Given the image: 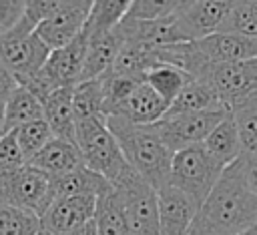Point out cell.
I'll use <instances>...</instances> for the list:
<instances>
[{
	"mask_svg": "<svg viewBox=\"0 0 257 235\" xmlns=\"http://www.w3.org/2000/svg\"><path fill=\"white\" fill-rule=\"evenodd\" d=\"M257 225V197L247 185L245 163L239 157L225 167L219 181L201 203L189 235H241Z\"/></svg>",
	"mask_w": 257,
	"mask_h": 235,
	"instance_id": "1",
	"label": "cell"
},
{
	"mask_svg": "<svg viewBox=\"0 0 257 235\" xmlns=\"http://www.w3.org/2000/svg\"><path fill=\"white\" fill-rule=\"evenodd\" d=\"M106 123L128 167L155 191L169 185L173 153L163 145L159 135L151 127L131 125L114 116H108Z\"/></svg>",
	"mask_w": 257,
	"mask_h": 235,
	"instance_id": "2",
	"label": "cell"
},
{
	"mask_svg": "<svg viewBox=\"0 0 257 235\" xmlns=\"http://www.w3.org/2000/svg\"><path fill=\"white\" fill-rule=\"evenodd\" d=\"M76 147L80 149L84 167L114 185L131 167L108 129L106 116L84 119L76 123Z\"/></svg>",
	"mask_w": 257,
	"mask_h": 235,
	"instance_id": "3",
	"label": "cell"
},
{
	"mask_svg": "<svg viewBox=\"0 0 257 235\" xmlns=\"http://www.w3.org/2000/svg\"><path fill=\"white\" fill-rule=\"evenodd\" d=\"M50 48L34 34L32 24L24 18L0 36V64L16 78L18 84L36 76L44 66Z\"/></svg>",
	"mask_w": 257,
	"mask_h": 235,
	"instance_id": "4",
	"label": "cell"
},
{
	"mask_svg": "<svg viewBox=\"0 0 257 235\" xmlns=\"http://www.w3.org/2000/svg\"><path fill=\"white\" fill-rule=\"evenodd\" d=\"M223 171L225 167L219 165L203 145H195L173 155L169 185L183 191L201 207Z\"/></svg>",
	"mask_w": 257,
	"mask_h": 235,
	"instance_id": "5",
	"label": "cell"
},
{
	"mask_svg": "<svg viewBox=\"0 0 257 235\" xmlns=\"http://www.w3.org/2000/svg\"><path fill=\"white\" fill-rule=\"evenodd\" d=\"M195 80L205 82L231 112L235 106L257 100V58L225 64H207Z\"/></svg>",
	"mask_w": 257,
	"mask_h": 235,
	"instance_id": "6",
	"label": "cell"
},
{
	"mask_svg": "<svg viewBox=\"0 0 257 235\" xmlns=\"http://www.w3.org/2000/svg\"><path fill=\"white\" fill-rule=\"evenodd\" d=\"M112 189L118 193L131 235H161L157 191L149 187L133 169H128Z\"/></svg>",
	"mask_w": 257,
	"mask_h": 235,
	"instance_id": "7",
	"label": "cell"
},
{
	"mask_svg": "<svg viewBox=\"0 0 257 235\" xmlns=\"http://www.w3.org/2000/svg\"><path fill=\"white\" fill-rule=\"evenodd\" d=\"M50 203V179L30 165L0 177V205L32 213L40 219Z\"/></svg>",
	"mask_w": 257,
	"mask_h": 235,
	"instance_id": "8",
	"label": "cell"
},
{
	"mask_svg": "<svg viewBox=\"0 0 257 235\" xmlns=\"http://www.w3.org/2000/svg\"><path fill=\"white\" fill-rule=\"evenodd\" d=\"M229 114V110H203V112H187V114H175V116H163L155 125H149L163 145L175 155L183 149L203 145V141L209 137V133Z\"/></svg>",
	"mask_w": 257,
	"mask_h": 235,
	"instance_id": "9",
	"label": "cell"
},
{
	"mask_svg": "<svg viewBox=\"0 0 257 235\" xmlns=\"http://www.w3.org/2000/svg\"><path fill=\"white\" fill-rule=\"evenodd\" d=\"M233 2L225 0H195L177 2L173 20L183 42H195L209 34L219 32Z\"/></svg>",
	"mask_w": 257,
	"mask_h": 235,
	"instance_id": "10",
	"label": "cell"
},
{
	"mask_svg": "<svg viewBox=\"0 0 257 235\" xmlns=\"http://www.w3.org/2000/svg\"><path fill=\"white\" fill-rule=\"evenodd\" d=\"M90 4L92 2L88 0H62L60 8L34 28V34L50 50L66 46L78 34H82Z\"/></svg>",
	"mask_w": 257,
	"mask_h": 235,
	"instance_id": "11",
	"label": "cell"
},
{
	"mask_svg": "<svg viewBox=\"0 0 257 235\" xmlns=\"http://www.w3.org/2000/svg\"><path fill=\"white\" fill-rule=\"evenodd\" d=\"M94 211H96V197L92 195L54 199L40 217V227L50 231L52 235H68L70 231L92 221Z\"/></svg>",
	"mask_w": 257,
	"mask_h": 235,
	"instance_id": "12",
	"label": "cell"
},
{
	"mask_svg": "<svg viewBox=\"0 0 257 235\" xmlns=\"http://www.w3.org/2000/svg\"><path fill=\"white\" fill-rule=\"evenodd\" d=\"M157 211L161 235H189L199 205L173 185L157 191Z\"/></svg>",
	"mask_w": 257,
	"mask_h": 235,
	"instance_id": "13",
	"label": "cell"
},
{
	"mask_svg": "<svg viewBox=\"0 0 257 235\" xmlns=\"http://www.w3.org/2000/svg\"><path fill=\"white\" fill-rule=\"evenodd\" d=\"M167 110H169V104L147 82H143L122 102H118L108 112V116L126 121L131 125L149 127V125H155L157 121H161L167 114Z\"/></svg>",
	"mask_w": 257,
	"mask_h": 235,
	"instance_id": "14",
	"label": "cell"
},
{
	"mask_svg": "<svg viewBox=\"0 0 257 235\" xmlns=\"http://www.w3.org/2000/svg\"><path fill=\"white\" fill-rule=\"evenodd\" d=\"M28 165L52 179V177H60V175H66V173H72L84 167V161H82V155L76 143L54 137L48 141V145L42 151H38L28 161Z\"/></svg>",
	"mask_w": 257,
	"mask_h": 235,
	"instance_id": "15",
	"label": "cell"
},
{
	"mask_svg": "<svg viewBox=\"0 0 257 235\" xmlns=\"http://www.w3.org/2000/svg\"><path fill=\"white\" fill-rule=\"evenodd\" d=\"M122 44H124V38L118 32V28H114L106 34L86 38V56H84V68H82L80 82L96 80V78H102L104 74H108V70L116 62V56H118Z\"/></svg>",
	"mask_w": 257,
	"mask_h": 235,
	"instance_id": "16",
	"label": "cell"
},
{
	"mask_svg": "<svg viewBox=\"0 0 257 235\" xmlns=\"http://www.w3.org/2000/svg\"><path fill=\"white\" fill-rule=\"evenodd\" d=\"M42 116L56 139L76 143V121L72 110V88H58L42 100Z\"/></svg>",
	"mask_w": 257,
	"mask_h": 235,
	"instance_id": "17",
	"label": "cell"
},
{
	"mask_svg": "<svg viewBox=\"0 0 257 235\" xmlns=\"http://www.w3.org/2000/svg\"><path fill=\"white\" fill-rule=\"evenodd\" d=\"M110 189H112V185L106 179H102L100 175H96L94 171H90L86 167H80L72 173L50 179L52 201L62 199V197H78V195H92L98 199L100 195H104Z\"/></svg>",
	"mask_w": 257,
	"mask_h": 235,
	"instance_id": "18",
	"label": "cell"
},
{
	"mask_svg": "<svg viewBox=\"0 0 257 235\" xmlns=\"http://www.w3.org/2000/svg\"><path fill=\"white\" fill-rule=\"evenodd\" d=\"M205 151L223 167H229L243 155L241 139L237 133V125L233 121V114L229 112L203 141Z\"/></svg>",
	"mask_w": 257,
	"mask_h": 235,
	"instance_id": "19",
	"label": "cell"
},
{
	"mask_svg": "<svg viewBox=\"0 0 257 235\" xmlns=\"http://www.w3.org/2000/svg\"><path fill=\"white\" fill-rule=\"evenodd\" d=\"M44 119L42 116V102L24 86H16L12 94L6 98L2 108V135L10 133L26 123Z\"/></svg>",
	"mask_w": 257,
	"mask_h": 235,
	"instance_id": "20",
	"label": "cell"
},
{
	"mask_svg": "<svg viewBox=\"0 0 257 235\" xmlns=\"http://www.w3.org/2000/svg\"><path fill=\"white\" fill-rule=\"evenodd\" d=\"M131 2L126 0H96L90 4L82 34L86 38L90 36H98V34H106L110 30H114L120 20L126 16Z\"/></svg>",
	"mask_w": 257,
	"mask_h": 235,
	"instance_id": "21",
	"label": "cell"
},
{
	"mask_svg": "<svg viewBox=\"0 0 257 235\" xmlns=\"http://www.w3.org/2000/svg\"><path fill=\"white\" fill-rule=\"evenodd\" d=\"M219 108H225V106L219 102V98L215 96V92L205 82L193 78L179 92V96L171 102V106H169V110H167L165 116L187 114V112H203V110H219Z\"/></svg>",
	"mask_w": 257,
	"mask_h": 235,
	"instance_id": "22",
	"label": "cell"
},
{
	"mask_svg": "<svg viewBox=\"0 0 257 235\" xmlns=\"http://www.w3.org/2000/svg\"><path fill=\"white\" fill-rule=\"evenodd\" d=\"M94 223H96L98 235H131L122 201L114 189L106 191L96 199Z\"/></svg>",
	"mask_w": 257,
	"mask_h": 235,
	"instance_id": "23",
	"label": "cell"
},
{
	"mask_svg": "<svg viewBox=\"0 0 257 235\" xmlns=\"http://www.w3.org/2000/svg\"><path fill=\"white\" fill-rule=\"evenodd\" d=\"M193 78L177 68V66H171V64H157L155 68H151L147 74H145V82L171 106V102L179 96V92L191 82Z\"/></svg>",
	"mask_w": 257,
	"mask_h": 235,
	"instance_id": "24",
	"label": "cell"
},
{
	"mask_svg": "<svg viewBox=\"0 0 257 235\" xmlns=\"http://www.w3.org/2000/svg\"><path fill=\"white\" fill-rule=\"evenodd\" d=\"M72 110H74V121H84V119H94V116H104L102 112V90H100V80H84L72 86Z\"/></svg>",
	"mask_w": 257,
	"mask_h": 235,
	"instance_id": "25",
	"label": "cell"
},
{
	"mask_svg": "<svg viewBox=\"0 0 257 235\" xmlns=\"http://www.w3.org/2000/svg\"><path fill=\"white\" fill-rule=\"evenodd\" d=\"M219 32L257 40V2H233Z\"/></svg>",
	"mask_w": 257,
	"mask_h": 235,
	"instance_id": "26",
	"label": "cell"
},
{
	"mask_svg": "<svg viewBox=\"0 0 257 235\" xmlns=\"http://www.w3.org/2000/svg\"><path fill=\"white\" fill-rule=\"evenodd\" d=\"M10 133L14 135V139H16V143H18V147H20V153H22L26 165H28V161H30L38 151H42V149L48 145L50 139H54V135H52V131H50V127L46 125L44 119L26 123V125H22V127L10 131Z\"/></svg>",
	"mask_w": 257,
	"mask_h": 235,
	"instance_id": "27",
	"label": "cell"
},
{
	"mask_svg": "<svg viewBox=\"0 0 257 235\" xmlns=\"http://www.w3.org/2000/svg\"><path fill=\"white\" fill-rule=\"evenodd\" d=\"M241 139L243 155L257 159V100L243 102L231 110Z\"/></svg>",
	"mask_w": 257,
	"mask_h": 235,
	"instance_id": "28",
	"label": "cell"
},
{
	"mask_svg": "<svg viewBox=\"0 0 257 235\" xmlns=\"http://www.w3.org/2000/svg\"><path fill=\"white\" fill-rule=\"evenodd\" d=\"M40 219L32 213L0 205V235H36Z\"/></svg>",
	"mask_w": 257,
	"mask_h": 235,
	"instance_id": "29",
	"label": "cell"
},
{
	"mask_svg": "<svg viewBox=\"0 0 257 235\" xmlns=\"http://www.w3.org/2000/svg\"><path fill=\"white\" fill-rule=\"evenodd\" d=\"M177 2L171 0H135L131 2L128 6V12H126V18H133V20H145V22H151V20H159L167 14H171L175 10Z\"/></svg>",
	"mask_w": 257,
	"mask_h": 235,
	"instance_id": "30",
	"label": "cell"
},
{
	"mask_svg": "<svg viewBox=\"0 0 257 235\" xmlns=\"http://www.w3.org/2000/svg\"><path fill=\"white\" fill-rule=\"evenodd\" d=\"M24 165H26V161H24V157L20 153V147H18L14 135L12 133H4L0 137V177L16 173Z\"/></svg>",
	"mask_w": 257,
	"mask_h": 235,
	"instance_id": "31",
	"label": "cell"
},
{
	"mask_svg": "<svg viewBox=\"0 0 257 235\" xmlns=\"http://www.w3.org/2000/svg\"><path fill=\"white\" fill-rule=\"evenodd\" d=\"M62 0H28L24 2V18L36 28L42 20H46L50 14H54L60 8Z\"/></svg>",
	"mask_w": 257,
	"mask_h": 235,
	"instance_id": "32",
	"label": "cell"
},
{
	"mask_svg": "<svg viewBox=\"0 0 257 235\" xmlns=\"http://www.w3.org/2000/svg\"><path fill=\"white\" fill-rule=\"evenodd\" d=\"M24 14L22 0H0V36L12 30Z\"/></svg>",
	"mask_w": 257,
	"mask_h": 235,
	"instance_id": "33",
	"label": "cell"
},
{
	"mask_svg": "<svg viewBox=\"0 0 257 235\" xmlns=\"http://www.w3.org/2000/svg\"><path fill=\"white\" fill-rule=\"evenodd\" d=\"M18 86V82H16V78L0 64V110L4 108V102H6V98L12 94V90Z\"/></svg>",
	"mask_w": 257,
	"mask_h": 235,
	"instance_id": "34",
	"label": "cell"
},
{
	"mask_svg": "<svg viewBox=\"0 0 257 235\" xmlns=\"http://www.w3.org/2000/svg\"><path fill=\"white\" fill-rule=\"evenodd\" d=\"M241 157H243V163H245L247 185H249V189L253 191V195L257 197V159L247 157V155H241Z\"/></svg>",
	"mask_w": 257,
	"mask_h": 235,
	"instance_id": "35",
	"label": "cell"
},
{
	"mask_svg": "<svg viewBox=\"0 0 257 235\" xmlns=\"http://www.w3.org/2000/svg\"><path fill=\"white\" fill-rule=\"evenodd\" d=\"M68 235H98V231H96V223H94V219H92V221H88V223H84L82 227H78V229H74V231H70Z\"/></svg>",
	"mask_w": 257,
	"mask_h": 235,
	"instance_id": "36",
	"label": "cell"
},
{
	"mask_svg": "<svg viewBox=\"0 0 257 235\" xmlns=\"http://www.w3.org/2000/svg\"><path fill=\"white\" fill-rule=\"evenodd\" d=\"M241 235H257V225H255V227H251L249 231H245V233H241Z\"/></svg>",
	"mask_w": 257,
	"mask_h": 235,
	"instance_id": "37",
	"label": "cell"
},
{
	"mask_svg": "<svg viewBox=\"0 0 257 235\" xmlns=\"http://www.w3.org/2000/svg\"><path fill=\"white\" fill-rule=\"evenodd\" d=\"M36 235H52V233H50V231H46V229H42V227H40V229H38V233H36Z\"/></svg>",
	"mask_w": 257,
	"mask_h": 235,
	"instance_id": "38",
	"label": "cell"
},
{
	"mask_svg": "<svg viewBox=\"0 0 257 235\" xmlns=\"http://www.w3.org/2000/svg\"><path fill=\"white\" fill-rule=\"evenodd\" d=\"M0 137H2V110H0Z\"/></svg>",
	"mask_w": 257,
	"mask_h": 235,
	"instance_id": "39",
	"label": "cell"
}]
</instances>
